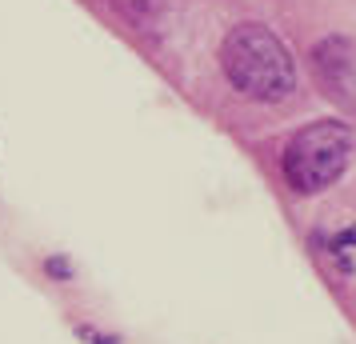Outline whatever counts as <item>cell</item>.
I'll return each instance as SVG.
<instances>
[{
    "label": "cell",
    "mask_w": 356,
    "mask_h": 344,
    "mask_svg": "<svg viewBox=\"0 0 356 344\" xmlns=\"http://www.w3.org/2000/svg\"><path fill=\"white\" fill-rule=\"evenodd\" d=\"M220 68L244 97L276 104L296 88V68L280 36L264 24H236L220 44Z\"/></svg>",
    "instance_id": "1"
},
{
    "label": "cell",
    "mask_w": 356,
    "mask_h": 344,
    "mask_svg": "<svg viewBox=\"0 0 356 344\" xmlns=\"http://www.w3.org/2000/svg\"><path fill=\"white\" fill-rule=\"evenodd\" d=\"M353 156V129L337 120H316L300 129L284 148V177L296 193H324L328 184L340 181Z\"/></svg>",
    "instance_id": "2"
},
{
    "label": "cell",
    "mask_w": 356,
    "mask_h": 344,
    "mask_svg": "<svg viewBox=\"0 0 356 344\" xmlns=\"http://www.w3.org/2000/svg\"><path fill=\"white\" fill-rule=\"evenodd\" d=\"M308 68L324 100H332L344 113H356V44L348 36L321 40L308 56Z\"/></svg>",
    "instance_id": "3"
},
{
    "label": "cell",
    "mask_w": 356,
    "mask_h": 344,
    "mask_svg": "<svg viewBox=\"0 0 356 344\" xmlns=\"http://www.w3.org/2000/svg\"><path fill=\"white\" fill-rule=\"evenodd\" d=\"M108 4H113V13L124 20V24L140 28V33L156 28L164 20V0H108Z\"/></svg>",
    "instance_id": "4"
},
{
    "label": "cell",
    "mask_w": 356,
    "mask_h": 344,
    "mask_svg": "<svg viewBox=\"0 0 356 344\" xmlns=\"http://www.w3.org/2000/svg\"><path fill=\"white\" fill-rule=\"evenodd\" d=\"M49 272L65 280V277H68V264H65V261H49Z\"/></svg>",
    "instance_id": "5"
}]
</instances>
